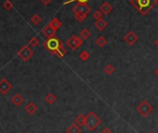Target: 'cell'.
Wrapping results in <instances>:
<instances>
[{
  "mask_svg": "<svg viewBox=\"0 0 158 133\" xmlns=\"http://www.w3.org/2000/svg\"><path fill=\"white\" fill-rule=\"evenodd\" d=\"M129 2L141 15H146L155 7L158 0H130Z\"/></svg>",
  "mask_w": 158,
  "mask_h": 133,
  "instance_id": "cell-1",
  "label": "cell"
},
{
  "mask_svg": "<svg viewBox=\"0 0 158 133\" xmlns=\"http://www.w3.org/2000/svg\"><path fill=\"white\" fill-rule=\"evenodd\" d=\"M100 124H102V119H100L93 111L87 113V115L86 116L85 126L88 130L94 131Z\"/></svg>",
  "mask_w": 158,
  "mask_h": 133,
  "instance_id": "cell-2",
  "label": "cell"
},
{
  "mask_svg": "<svg viewBox=\"0 0 158 133\" xmlns=\"http://www.w3.org/2000/svg\"><path fill=\"white\" fill-rule=\"evenodd\" d=\"M62 45H63V42L61 41L56 35H54L52 37H49V38H47L46 41L43 42L44 48H46L52 55H54L56 50Z\"/></svg>",
  "mask_w": 158,
  "mask_h": 133,
  "instance_id": "cell-3",
  "label": "cell"
},
{
  "mask_svg": "<svg viewBox=\"0 0 158 133\" xmlns=\"http://www.w3.org/2000/svg\"><path fill=\"white\" fill-rule=\"evenodd\" d=\"M136 111L140 113L141 116L146 117L154 111V107L148 100H142V102L136 107Z\"/></svg>",
  "mask_w": 158,
  "mask_h": 133,
  "instance_id": "cell-4",
  "label": "cell"
},
{
  "mask_svg": "<svg viewBox=\"0 0 158 133\" xmlns=\"http://www.w3.org/2000/svg\"><path fill=\"white\" fill-rule=\"evenodd\" d=\"M17 55L20 57L23 61H27L28 60H30L31 57L34 55V50L32 49L29 46L24 45L18 50Z\"/></svg>",
  "mask_w": 158,
  "mask_h": 133,
  "instance_id": "cell-5",
  "label": "cell"
},
{
  "mask_svg": "<svg viewBox=\"0 0 158 133\" xmlns=\"http://www.w3.org/2000/svg\"><path fill=\"white\" fill-rule=\"evenodd\" d=\"M83 39L81 38L80 36H76V35H72L66 40V45L70 48L72 50H75L78 48H80L82 45H83Z\"/></svg>",
  "mask_w": 158,
  "mask_h": 133,
  "instance_id": "cell-6",
  "label": "cell"
},
{
  "mask_svg": "<svg viewBox=\"0 0 158 133\" xmlns=\"http://www.w3.org/2000/svg\"><path fill=\"white\" fill-rule=\"evenodd\" d=\"M73 11H74V13L79 12V13L88 14L91 11V8L89 7V6H87V3H77L73 8Z\"/></svg>",
  "mask_w": 158,
  "mask_h": 133,
  "instance_id": "cell-7",
  "label": "cell"
},
{
  "mask_svg": "<svg viewBox=\"0 0 158 133\" xmlns=\"http://www.w3.org/2000/svg\"><path fill=\"white\" fill-rule=\"evenodd\" d=\"M138 40H139V36L133 31H129L128 33L124 36V41L129 46H133Z\"/></svg>",
  "mask_w": 158,
  "mask_h": 133,
  "instance_id": "cell-8",
  "label": "cell"
},
{
  "mask_svg": "<svg viewBox=\"0 0 158 133\" xmlns=\"http://www.w3.org/2000/svg\"><path fill=\"white\" fill-rule=\"evenodd\" d=\"M11 88H12V85L6 78H2L0 80V92L2 94L4 95L7 94Z\"/></svg>",
  "mask_w": 158,
  "mask_h": 133,
  "instance_id": "cell-9",
  "label": "cell"
},
{
  "mask_svg": "<svg viewBox=\"0 0 158 133\" xmlns=\"http://www.w3.org/2000/svg\"><path fill=\"white\" fill-rule=\"evenodd\" d=\"M42 34L45 35L47 38H49V37H52V36H54L55 35V34H56V30L55 29H53L51 26H50L49 24H48L47 26H45L43 28V30H42Z\"/></svg>",
  "mask_w": 158,
  "mask_h": 133,
  "instance_id": "cell-10",
  "label": "cell"
},
{
  "mask_svg": "<svg viewBox=\"0 0 158 133\" xmlns=\"http://www.w3.org/2000/svg\"><path fill=\"white\" fill-rule=\"evenodd\" d=\"M100 10L102 11L104 15H108L110 12L113 10V7L108 2H104V3H102V5H100Z\"/></svg>",
  "mask_w": 158,
  "mask_h": 133,
  "instance_id": "cell-11",
  "label": "cell"
},
{
  "mask_svg": "<svg viewBox=\"0 0 158 133\" xmlns=\"http://www.w3.org/2000/svg\"><path fill=\"white\" fill-rule=\"evenodd\" d=\"M107 25H108V23H107V22L104 21L103 19H102V20H98L94 22L95 28L98 29L99 31H103L107 27Z\"/></svg>",
  "mask_w": 158,
  "mask_h": 133,
  "instance_id": "cell-12",
  "label": "cell"
},
{
  "mask_svg": "<svg viewBox=\"0 0 158 133\" xmlns=\"http://www.w3.org/2000/svg\"><path fill=\"white\" fill-rule=\"evenodd\" d=\"M81 131H82V129L80 128V126H78L77 124H75V123L71 124L66 129L67 133H81Z\"/></svg>",
  "mask_w": 158,
  "mask_h": 133,
  "instance_id": "cell-13",
  "label": "cell"
},
{
  "mask_svg": "<svg viewBox=\"0 0 158 133\" xmlns=\"http://www.w3.org/2000/svg\"><path fill=\"white\" fill-rule=\"evenodd\" d=\"M23 97L22 96V95H20V94H15L13 97H12V99H11V103H13L14 105H16V106H20L22 103H23Z\"/></svg>",
  "mask_w": 158,
  "mask_h": 133,
  "instance_id": "cell-14",
  "label": "cell"
},
{
  "mask_svg": "<svg viewBox=\"0 0 158 133\" xmlns=\"http://www.w3.org/2000/svg\"><path fill=\"white\" fill-rule=\"evenodd\" d=\"M25 111H26L29 115H34V113L37 111V106L34 103H29L26 106H25Z\"/></svg>",
  "mask_w": 158,
  "mask_h": 133,
  "instance_id": "cell-15",
  "label": "cell"
},
{
  "mask_svg": "<svg viewBox=\"0 0 158 133\" xmlns=\"http://www.w3.org/2000/svg\"><path fill=\"white\" fill-rule=\"evenodd\" d=\"M85 121H86V116L82 115V113H79V115L76 116L74 118V123L77 124L80 126H85Z\"/></svg>",
  "mask_w": 158,
  "mask_h": 133,
  "instance_id": "cell-16",
  "label": "cell"
},
{
  "mask_svg": "<svg viewBox=\"0 0 158 133\" xmlns=\"http://www.w3.org/2000/svg\"><path fill=\"white\" fill-rule=\"evenodd\" d=\"M48 24H49L50 26H51L53 29H55L56 31L58 30V29L61 26V21L59 20V19H57V18H53L52 20L48 22Z\"/></svg>",
  "mask_w": 158,
  "mask_h": 133,
  "instance_id": "cell-17",
  "label": "cell"
},
{
  "mask_svg": "<svg viewBox=\"0 0 158 133\" xmlns=\"http://www.w3.org/2000/svg\"><path fill=\"white\" fill-rule=\"evenodd\" d=\"M45 100H46V103H48V104H53L56 100H57V97L55 96V95L51 92H49L46 95V97H45Z\"/></svg>",
  "mask_w": 158,
  "mask_h": 133,
  "instance_id": "cell-18",
  "label": "cell"
},
{
  "mask_svg": "<svg viewBox=\"0 0 158 133\" xmlns=\"http://www.w3.org/2000/svg\"><path fill=\"white\" fill-rule=\"evenodd\" d=\"M95 43H96V45L100 48H103L105 45H107V39L103 35H100L99 36L98 38L95 40Z\"/></svg>",
  "mask_w": 158,
  "mask_h": 133,
  "instance_id": "cell-19",
  "label": "cell"
},
{
  "mask_svg": "<svg viewBox=\"0 0 158 133\" xmlns=\"http://www.w3.org/2000/svg\"><path fill=\"white\" fill-rule=\"evenodd\" d=\"M90 35H91V33H90V32L88 31L87 28L82 29L81 32L79 33V36H80L83 40H87V39H88V38H89V37H90Z\"/></svg>",
  "mask_w": 158,
  "mask_h": 133,
  "instance_id": "cell-20",
  "label": "cell"
},
{
  "mask_svg": "<svg viewBox=\"0 0 158 133\" xmlns=\"http://www.w3.org/2000/svg\"><path fill=\"white\" fill-rule=\"evenodd\" d=\"M67 53V50H66V48H64V46H61L58 49L56 50L55 51V54L54 55H57L59 57V58H62L63 56H65V54Z\"/></svg>",
  "mask_w": 158,
  "mask_h": 133,
  "instance_id": "cell-21",
  "label": "cell"
},
{
  "mask_svg": "<svg viewBox=\"0 0 158 133\" xmlns=\"http://www.w3.org/2000/svg\"><path fill=\"white\" fill-rule=\"evenodd\" d=\"M87 14H85V13H79V12L74 13V19L78 22H82L83 21H85L87 19Z\"/></svg>",
  "mask_w": 158,
  "mask_h": 133,
  "instance_id": "cell-22",
  "label": "cell"
},
{
  "mask_svg": "<svg viewBox=\"0 0 158 133\" xmlns=\"http://www.w3.org/2000/svg\"><path fill=\"white\" fill-rule=\"evenodd\" d=\"M115 67H113L111 63H108V64H106L105 65V67H104V72L107 74H109V75H111V74H113V73H115Z\"/></svg>",
  "mask_w": 158,
  "mask_h": 133,
  "instance_id": "cell-23",
  "label": "cell"
},
{
  "mask_svg": "<svg viewBox=\"0 0 158 133\" xmlns=\"http://www.w3.org/2000/svg\"><path fill=\"white\" fill-rule=\"evenodd\" d=\"M41 21H42V19L38 14H34L33 16L31 17V22H33L35 25L39 24L41 22Z\"/></svg>",
  "mask_w": 158,
  "mask_h": 133,
  "instance_id": "cell-24",
  "label": "cell"
},
{
  "mask_svg": "<svg viewBox=\"0 0 158 133\" xmlns=\"http://www.w3.org/2000/svg\"><path fill=\"white\" fill-rule=\"evenodd\" d=\"M13 3H12L10 0H6V1L3 3V8L6 9V10H10L12 9V8H13Z\"/></svg>",
  "mask_w": 158,
  "mask_h": 133,
  "instance_id": "cell-25",
  "label": "cell"
},
{
  "mask_svg": "<svg viewBox=\"0 0 158 133\" xmlns=\"http://www.w3.org/2000/svg\"><path fill=\"white\" fill-rule=\"evenodd\" d=\"M79 58L82 60V61H87L88 59H89V53H88L87 50H83V51H81L80 54H79Z\"/></svg>",
  "mask_w": 158,
  "mask_h": 133,
  "instance_id": "cell-26",
  "label": "cell"
},
{
  "mask_svg": "<svg viewBox=\"0 0 158 133\" xmlns=\"http://www.w3.org/2000/svg\"><path fill=\"white\" fill-rule=\"evenodd\" d=\"M39 44V40H38V38H36V37H32V38H30L29 39V45L31 46V47H33V48H35L37 45Z\"/></svg>",
  "mask_w": 158,
  "mask_h": 133,
  "instance_id": "cell-27",
  "label": "cell"
},
{
  "mask_svg": "<svg viewBox=\"0 0 158 133\" xmlns=\"http://www.w3.org/2000/svg\"><path fill=\"white\" fill-rule=\"evenodd\" d=\"M103 13L100 10H96L93 13V18L95 19L96 21H98V20H102V17H103Z\"/></svg>",
  "mask_w": 158,
  "mask_h": 133,
  "instance_id": "cell-28",
  "label": "cell"
},
{
  "mask_svg": "<svg viewBox=\"0 0 158 133\" xmlns=\"http://www.w3.org/2000/svg\"><path fill=\"white\" fill-rule=\"evenodd\" d=\"M74 1H77V3H87L88 1H89V0H69V1H67V2L64 3V5L70 4V3H72Z\"/></svg>",
  "mask_w": 158,
  "mask_h": 133,
  "instance_id": "cell-29",
  "label": "cell"
},
{
  "mask_svg": "<svg viewBox=\"0 0 158 133\" xmlns=\"http://www.w3.org/2000/svg\"><path fill=\"white\" fill-rule=\"evenodd\" d=\"M52 0H40V2L43 4V5H45V6H48L49 5L50 3H51Z\"/></svg>",
  "mask_w": 158,
  "mask_h": 133,
  "instance_id": "cell-30",
  "label": "cell"
},
{
  "mask_svg": "<svg viewBox=\"0 0 158 133\" xmlns=\"http://www.w3.org/2000/svg\"><path fill=\"white\" fill-rule=\"evenodd\" d=\"M100 133H113V131L109 129V128H105L102 130V132Z\"/></svg>",
  "mask_w": 158,
  "mask_h": 133,
  "instance_id": "cell-31",
  "label": "cell"
},
{
  "mask_svg": "<svg viewBox=\"0 0 158 133\" xmlns=\"http://www.w3.org/2000/svg\"><path fill=\"white\" fill-rule=\"evenodd\" d=\"M154 45H155V46H156V47L158 48V37H157V38H156V39L154 40Z\"/></svg>",
  "mask_w": 158,
  "mask_h": 133,
  "instance_id": "cell-32",
  "label": "cell"
},
{
  "mask_svg": "<svg viewBox=\"0 0 158 133\" xmlns=\"http://www.w3.org/2000/svg\"><path fill=\"white\" fill-rule=\"evenodd\" d=\"M154 74H155L157 75V77H158V67H157V68L155 69V71H154Z\"/></svg>",
  "mask_w": 158,
  "mask_h": 133,
  "instance_id": "cell-33",
  "label": "cell"
},
{
  "mask_svg": "<svg viewBox=\"0 0 158 133\" xmlns=\"http://www.w3.org/2000/svg\"><path fill=\"white\" fill-rule=\"evenodd\" d=\"M149 133H154V132H153V131H150Z\"/></svg>",
  "mask_w": 158,
  "mask_h": 133,
  "instance_id": "cell-34",
  "label": "cell"
},
{
  "mask_svg": "<svg viewBox=\"0 0 158 133\" xmlns=\"http://www.w3.org/2000/svg\"><path fill=\"white\" fill-rule=\"evenodd\" d=\"M23 133H28V132H23Z\"/></svg>",
  "mask_w": 158,
  "mask_h": 133,
  "instance_id": "cell-35",
  "label": "cell"
}]
</instances>
